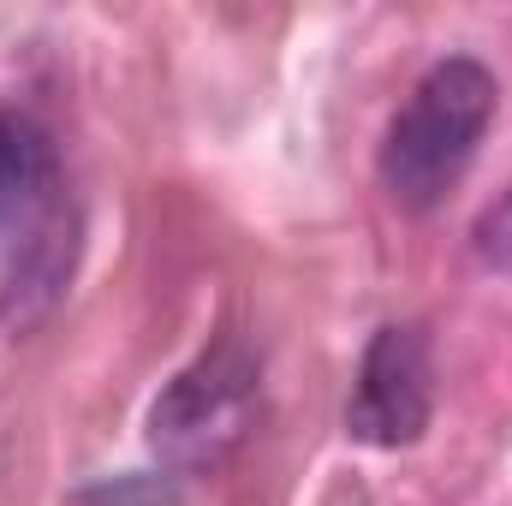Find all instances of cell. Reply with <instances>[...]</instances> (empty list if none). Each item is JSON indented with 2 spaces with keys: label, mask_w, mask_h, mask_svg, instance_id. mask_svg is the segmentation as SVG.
<instances>
[{
  "label": "cell",
  "mask_w": 512,
  "mask_h": 506,
  "mask_svg": "<svg viewBox=\"0 0 512 506\" xmlns=\"http://www.w3.org/2000/svg\"><path fill=\"white\" fill-rule=\"evenodd\" d=\"M495 96H501L495 72L465 54H453L417 78L411 102L393 114L382 143V185L399 209L423 215L459 185V173L471 167L483 131L495 120Z\"/></svg>",
  "instance_id": "1"
},
{
  "label": "cell",
  "mask_w": 512,
  "mask_h": 506,
  "mask_svg": "<svg viewBox=\"0 0 512 506\" xmlns=\"http://www.w3.org/2000/svg\"><path fill=\"white\" fill-rule=\"evenodd\" d=\"M256 411H262V364H256V352L245 340H215L149 405V447L179 477L221 471L251 441Z\"/></svg>",
  "instance_id": "2"
},
{
  "label": "cell",
  "mask_w": 512,
  "mask_h": 506,
  "mask_svg": "<svg viewBox=\"0 0 512 506\" xmlns=\"http://www.w3.org/2000/svg\"><path fill=\"white\" fill-rule=\"evenodd\" d=\"M429 340L411 322L382 328L364 346V364L352 381V405H346V435L364 447H411L429 429Z\"/></svg>",
  "instance_id": "3"
},
{
  "label": "cell",
  "mask_w": 512,
  "mask_h": 506,
  "mask_svg": "<svg viewBox=\"0 0 512 506\" xmlns=\"http://www.w3.org/2000/svg\"><path fill=\"white\" fill-rule=\"evenodd\" d=\"M54 185H60L54 137L30 114L0 108V245H24L48 221Z\"/></svg>",
  "instance_id": "4"
},
{
  "label": "cell",
  "mask_w": 512,
  "mask_h": 506,
  "mask_svg": "<svg viewBox=\"0 0 512 506\" xmlns=\"http://www.w3.org/2000/svg\"><path fill=\"white\" fill-rule=\"evenodd\" d=\"M471 251H477V262L507 268L512 274V191L507 197H495V203L477 215V227H471Z\"/></svg>",
  "instance_id": "5"
}]
</instances>
